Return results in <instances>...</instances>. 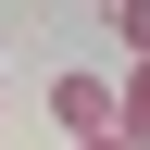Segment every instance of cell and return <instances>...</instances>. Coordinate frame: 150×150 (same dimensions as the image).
<instances>
[{
    "label": "cell",
    "instance_id": "obj_2",
    "mask_svg": "<svg viewBox=\"0 0 150 150\" xmlns=\"http://www.w3.org/2000/svg\"><path fill=\"white\" fill-rule=\"evenodd\" d=\"M112 138H125V150H150V63H125V75H112Z\"/></svg>",
    "mask_w": 150,
    "mask_h": 150
},
{
    "label": "cell",
    "instance_id": "obj_3",
    "mask_svg": "<svg viewBox=\"0 0 150 150\" xmlns=\"http://www.w3.org/2000/svg\"><path fill=\"white\" fill-rule=\"evenodd\" d=\"M75 150H125V138H75Z\"/></svg>",
    "mask_w": 150,
    "mask_h": 150
},
{
    "label": "cell",
    "instance_id": "obj_1",
    "mask_svg": "<svg viewBox=\"0 0 150 150\" xmlns=\"http://www.w3.org/2000/svg\"><path fill=\"white\" fill-rule=\"evenodd\" d=\"M50 112L63 138H112V75H50Z\"/></svg>",
    "mask_w": 150,
    "mask_h": 150
}]
</instances>
